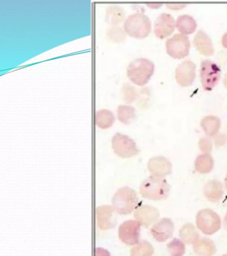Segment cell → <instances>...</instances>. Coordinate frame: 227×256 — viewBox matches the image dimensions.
I'll use <instances>...</instances> for the list:
<instances>
[{
	"label": "cell",
	"instance_id": "4dcf8cb0",
	"mask_svg": "<svg viewBox=\"0 0 227 256\" xmlns=\"http://www.w3.org/2000/svg\"><path fill=\"white\" fill-rule=\"evenodd\" d=\"M227 141V136L225 134L219 135L217 139L215 140V145L217 146H221L224 145L225 142Z\"/></svg>",
	"mask_w": 227,
	"mask_h": 256
},
{
	"label": "cell",
	"instance_id": "8d00e7d4",
	"mask_svg": "<svg viewBox=\"0 0 227 256\" xmlns=\"http://www.w3.org/2000/svg\"><path fill=\"white\" fill-rule=\"evenodd\" d=\"M225 187H226V189L227 190V175L226 176V178H225Z\"/></svg>",
	"mask_w": 227,
	"mask_h": 256
},
{
	"label": "cell",
	"instance_id": "3957f363",
	"mask_svg": "<svg viewBox=\"0 0 227 256\" xmlns=\"http://www.w3.org/2000/svg\"><path fill=\"white\" fill-rule=\"evenodd\" d=\"M123 27L125 33L130 37L145 39L151 31V22L144 14L135 13L126 18Z\"/></svg>",
	"mask_w": 227,
	"mask_h": 256
},
{
	"label": "cell",
	"instance_id": "8992f818",
	"mask_svg": "<svg viewBox=\"0 0 227 256\" xmlns=\"http://www.w3.org/2000/svg\"><path fill=\"white\" fill-rule=\"evenodd\" d=\"M221 70L216 63L211 60H205L201 62L200 78L203 89L211 91L219 83Z\"/></svg>",
	"mask_w": 227,
	"mask_h": 256
},
{
	"label": "cell",
	"instance_id": "e0dca14e",
	"mask_svg": "<svg viewBox=\"0 0 227 256\" xmlns=\"http://www.w3.org/2000/svg\"><path fill=\"white\" fill-rule=\"evenodd\" d=\"M223 185L217 180H211L206 184L204 188L205 197L210 202H217L223 197Z\"/></svg>",
	"mask_w": 227,
	"mask_h": 256
},
{
	"label": "cell",
	"instance_id": "ffe728a7",
	"mask_svg": "<svg viewBox=\"0 0 227 256\" xmlns=\"http://www.w3.org/2000/svg\"><path fill=\"white\" fill-rule=\"evenodd\" d=\"M176 27L181 34L186 36L193 34L197 29L196 20L189 15H181L177 18Z\"/></svg>",
	"mask_w": 227,
	"mask_h": 256
},
{
	"label": "cell",
	"instance_id": "d6a6232c",
	"mask_svg": "<svg viewBox=\"0 0 227 256\" xmlns=\"http://www.w3.org/2000/svg\"><path fill=\"white\" fill-rule=\"evenodd\" d=\"M186 4H167V8L172 10H180L181 8L185 7Z\"/></svg>",
	"mask_w": 227,
	"mask_h": 256
},
{
	"label": "cell",
	"instance_id": "7402d4cb",
	"mask_svg": "<svg viewBox=\"0 0 227 256\" xmlns=\"http://www.w3.org/2000/svg\"><path fill=\"white\" fill-rule=\"evenodd\" d=\"M125 14L118 6H109L106 9V22L112 26L119 25L124 21Z\"/></svg>",
	"mask_w": 227,
	"mask_h": 256
},
{
	"label": "cell",
	"instance_id": "83f0119b",
	"mask_svg": "<svg viewBox=\"0 0 227 256\" xmlns=\"http://www.w3.org/2000/svg\"><path fill=\"white\" fill-rule=\"evenodd\" d=\"M167 249L170 256H183L185 252V246L183 241L175 239L167 244Z\"/></svg>",
	"mask_w": 227,
	"mask_h": 256
},
{
	"label": "cell",
	"instance_id": "5bb4252c",
	"mask_svg": "<svg viewBox=\"0 0 227 256\" xmlns=\"http://www.w3.org/2000/svg\"><path fill=\"white\" fill-rule=\"evenodd\" d=\"M115 210L113 206H99L96 210L97 225L102 230L111 229L116 224Z\"/></svg>",
	"mask_w": 227,
	"mask_h": 256
},
{
	"label": "cell",
	"instance_id": "4316f807",
	"mask_svg": "<svg viewBox=\"0 0 227 256\" xmlns=\"http://www.w3.org/2000/svg\"><path fill=\"white\" fill-rule=\"evenodd\" d=\"M121 98L126 104H131L138 97V93L135 87L129 84H125L121 88Z\"/></svg>",
	"mask_w": 227,
	"mask_h": 256
},
{
	"label": "cell",
	"instance_id": "603a6c76",
	"mask_svg": "<svg viewBox=\"0 0 227 256\" xmlns=\"http://www.w3.org/2000/svg\"><path fill=\"white\" fill-rule=\"evenodd\" d=\"M214 160L209 154H203L197 156L195 162L196 171L201 174H207L212 171Z\"/></svg>",
	"mask_w": 227,
	"mask_h": 256
},
{
	"label": "cell",
	"instance_id": "9c48e42d",
	"mask_svg": "<svg viewBox=\"0 0 227 256\" xmlns=\"http://www.w3.org/2000/svg\"><path fill=\"white\" fill-rule=\"evenodd\" d=\"M141 226V224L135 220L125 222L119 227V239L127 245H136L139 242Z\"/></svg>",
	"mask_w": 227,
	"mask_h": 256
},
{
	"label": "cell",
	"instance_id": "44dd1931",
	"mask_svg": "<svg viewBox=\"0 0 227 256\" xmlns=\"http://www.w3.org/2000/svg\"><path fill=\"white\" fill-rule=\"evenodd\" d=\"M115 120L114 114L109 110H100L95 114V124L102 130L110 128L114 124Z\"/></svg>",
	"mask_w": 227,
	"mask_h": 256
},
{
	"label": "cell",
	"instance_id": "9a60e30c",
	"mask_svg": "<svg viewBox=\"0 0 227 256\" xmlns=\"http://www.w3.org/2000/svg\"><path fill=\"white\" fill-rule=\"evenodd\" d=\"M160 214L159 210L153 206H139L135 210L134 217L136 221L145 227H149L158 220Z\"/></svg>",
	"mask_w": 227,
	"mask_h": 256
},
{
	"label": "cell",
	"instance_id": "6da1fadb",
	"mask_svg": "<svg viewBox=\"0 0 227 256\" xmlns=\"http://www.w3.org/2000/svg\"><path fill=\"white\" fill-rule=\"evenodd\" d=\"M155 71V64L147 58H137L131 61L127 68V76L133 84L144 86Z\"/></svg>",
	"mask_w": 227,
	"mask_h": 256
},
{
	"label": "cell",
	"instance_id": "d590c367",
	"mask_svg": "<svg viewBox=\"0 0 227 256\" xmlns=\"http://www.w3.org/2000/svg\"><path fill=\"white\" fill-rule=\"evenodd\" d=\"M224 84H225V88H226L227 89V73L226 74H225V76Z\"/></svg>",
	"mask_w": 227,
	"mask_h": 256
},
{
	"label": "cell",
	"instance_id": "ba28073f",
	"mask_svg": "<svg viewBox=\"0 0 227 256\" xmlns=\"http://www.w3.org/2000/svg\"><path fill=\"white\" fill-rule=\"evenodd\" d=\"M191 43L189 38L182 34H175L166 42L167 54L175 59H183L189 55Z\"/></svg>",
	"mask_w": 227,
	"mask_h": 256
},
{
	"label": "cell",
	"instance_id": "277c9868",
	"mask_svg": "<svg viewBox=\"0 0 227 256\" xmlns=\"http://www.w3.org/2000/svg\"><path fill=\"white\" fill-rule=\"evenodd\" d=\"M113 208L119 214H131L137 208L139 199L135 190L123 187L117 190L112 199Z\"/></svg>",
	"mask_w": 227,
	"mask_h": 256
},
{
	"label": "cell",
	"instance_id": "52a82bcc",
	"mask_svg": "<svg viewBox=\"0 0 227 256\" xmlns=\"http://www.w3.org/2000/svg\"><path fill=\"white\" fill-rule=\"evenodd\" d=\"M112 148L116 155L123 158H132L139 154L136 143L129 136L117 133L112 138Z\"/></svg>",
	"mask_w": 227,
	"mask_h": 256
},
{
	"label": "cell",
	"instance_id": "ac0fdd59",
	"mask_svg": "<svg viewBox=\"0 0 227 256\" xmlns=\"http://www.w3.org/2000/svg\"><path fill=\"white\" fill-rule=\"evenodd\" d=\"M193 250L199 256H213L216 252V247L212 240L201 238L193 244Z\"/></svg>",
	"mask_w": 227,
	"mask_h": 256
},
{
	"label": "cell",
	"instance_id": "d6986e66",
	"mask_svg": "<svg viewBox=\"0 0 227 256\" xmlns=\"http://www.w3.org/2000/svg\"><path fill=\"white\" fill-rule=\"evenodd\" d=\"M201 125L205 134L213 137L218 134L221 126V121L217 116H207L201 120Z\"/></svg>",
	"mask_w": 227,
	"mask_h": 256
},
{
	"label": "cell",
	"instance_id": "f1b7e54d",
	"mask_svg": "<svg viewBox=\"0 0 227 256\" xmlns=\"http://www.w3.org/2000/svg\"><path fill=\"white\" fill-rule=\"evenodd\" d=\"M125 34L121 28L116 27L111 28L108 31L109 38L116 42L123 41L125 38Z\"/></svg>",
	"mask_w": 227,
	"mask_h": 256
},
{
	"label": "cell",
	"instance_id": "cb8c5ba5",
	"mask_svg": "<svg viewBox=\"0 0 227 256\" xmlns=\"http://www.w3.org/2000/svg\"><path fill=\"white\" fill-rule=\"evenodd\" d=\"M117 115L119 122L125 125H129L136 118L135 108L131 106H119L117 110Z\"/></svg>",
	"mask_w": 227,
	"mask_h": 256
},
{
	"label": "cell",
	"instance_id": "5b68a950",
	"mask_svg": "<svg viewBox=\"0 0 227 256\" xmlns=\"http://www.w3.org/2000/svg\"><path fill=\"white\" fill-rule=\"evenodd\" d=\"M197 226L205 235H213L221 227V220L218 214L210 209H204L197 215Z\"/></svg>",
	"mask_w": 227,
	"mask_h": 256
},
{
	"label": "cell",
	"instance_id": "f546056e",
	"mask_svg": "<svg viewBox=\"0 0 227 256\" xmlns=\"http://www.w3.org/2000/svg\"><path fill=\"white\" fill-rule=\"evenodd\" d=\"M199 148L201 151L204 152L205 154H209V152L212 151L213 144L211 140L207 138H202L199 142Z\"/></svg>",
	"mask_w": 227,
	"mask_h": 256
},
{
	"label": "cell",
	"instance_id": "30bf717a",
	"mask_svg": "<svg viewBox=\"0 0 227 256\" xmlns=\"http://www.w3.org/2000/svg\"><path fill=\"white\" fill-rule=\"evenodd\" d=\"M196 76V65L191 60H186L179 64L175 71L177 83L187 87L193 83Z\"/></svg>",
	"mask_w": 227,
	"mask_h": 256
},
{
	"label": "cell",
	"instance_id": "4fadbf2b",
	"mask_svg": "<svg viewBox=\"0 0 227 256\" xmlns=\"http://www.w3.org/2000/svg\"><path fill=\"white\" fill-rule=\"evenodd\" d=\"M147 168L151 175L163 178L172 172V164L163 156H156L149 160Z\"/></svg>",
	"mask_w": 227,
	"mask_h": 256
},
{
	"label": "cell",
	"instance_id": "8fae6325",
	"mask_svg": "<svg viewBox=\"0 0 227 256\" xmlns=\"http://www.w3.org/2000/svg\"><path fill=\"white\" fill-rule=\"evenodd\" d=\"M175 26H176V22L171 14H161L155 22V36L160 39L168 37L174 31Z\"/></svg>",
	"mask_w": 227,
	"mask_h": 256
},
{
	"label": "cell",
	"instance_id": "e575fe53",
	"mask_svg": "<svg viewBox=\"0 0 227 256\" xmlns=\"http://www.w3.org/2000/svg\"><path fill=\"white\" fill-rule=\"evenodd\" d=\"M224 226L225 230L227 231V213L226 215H225V219H224Z\"/></svg>",
	"mask_w": 227,
	"mask_h": 256
},
{
	"label": "cell",
	"instance_id": "d4e9b609",
	"mask_svg": "<svg viewBox=\"0 0 227 256\" xmlns=\"http://www.w3.org/2000/svg\"><path fill=\"white\" fill-rule=\"evenodd\" d=\"M179 236L182 241L187 244H194L199 240V232L191 224H185L181 228Z\"/></svg>",
	"mask_w": 227,
	"mask_h": 256
},
{
	"label": "cell",
	"instance_id": "7c38bea8",
	"mask_svg": "<svg viewBox=\"0 0 227 256\" xmlns=\"http://www.w3.org/2000/svg\"><path fill=\"white\" fill-rule=\"evenodd\" d=\"M174 224L169 218H163L151 228V233L159 242H164L172 237Z\"/></svg>",
	"mask_w": 227,
	"mask_h": 256
},
{
	"label": "cell",
	"instance_id": "2e32d148",
	"mask_svg": "<svg viewBox=\"0 0 227 256\" xmlns=\"http://www.w3.org/2000/svg\"><path fill=\"white\" fill-rule=\"evenodd\" d=\"M193 43L199 53L204 56H211L214 54L212 40L208 34L203 30H199L195 35Z\"/></svg>",
	"mask_w": 227,
	"mask_h": 256
},
{
	"label": "cell",
	"instance_id": "7a4b0ae2",
	"mask_svg": "<svg viewBox=\"0 0 227 256\" xmlns=\"http://www.w3.org/2000/svg\"><path fill=\"white\" fill-rule=\"evenodd\" d=\"M170 188L166 180L151 176L141 184L140 193L146 199L161 200L168 197Z\"/></svg>",
	"mask_w": 227,
	"mask_h": 256
},
{
	"label": "cell",
	"instance_id": "1f68e13d",
	"mask_svg": "<svg viewBox=\"0 0 227 256\" xmlns=\"http://www.w3.org/2000/svg\"><path fill=\"white\" fill-rule=\"evenodd\" d=\"M95 256H111V254L102 248H97L95 251Z\"/></svg>",
	"mask_w": 227,
	"mask_h": 256
},
{
	"label": "cell",
	"instance_id": "74e56055",
	"mask_svg": "<svg viewBox=\"0 0 227 256\" xmlns=\"http://www.w3.org/2000/svg\"><path fill=\"white\" fill-rule=\"evenodd\" d=\"M222 256H227V254H225V255H223Z\"/></svg>",
	"mask_w": 227,
	"mask_h": 256
},
{
	"label": "cell",
	"instance_id": "836d02e7",
	"mask_svg": "<svg viewBox=\"0 0 227 256\" xmlns=\"http://www.w3.org/2000/svg\"><path fill=\"white\" fill-rule=\"evenodd\" d=\"M222 44L223 47L227 48V32L223 35L222 38Z\"/></svg>",
	"mask_w": 227,
	"mask_h": 256
},
{
	"label": "cell",
	"instance_id": "484cf974",
	"mask_svg": "<svg viewBox=\"0 0 227 256\" xmlns=\"http://www.w3.org/2000/svg\"><path fill=\"white\" fill-rule=\"evenodd\" d=\"M153 253L152 245L145 240L139 242L131 250V256H152Z\"/></svg>",
	"mask_w": 227,
	"mask_h": 256
}]
</instances>
